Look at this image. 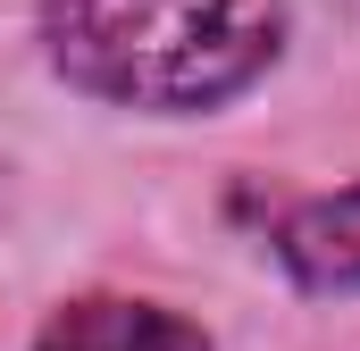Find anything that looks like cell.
<instances>
[{
    "instance_id": "obj_2",
    "label": "cell",
    "mask_w": 360,
    "mask_h": 351,
    "mask_svg": "<svg viewBox=\"0 0 360 351\" xmlns=\"http://www.w3.org/2000/svg\"><path fill=\"white\" fill-rule=\"evenodd\" d=\"M276 251L293 267V284H310V293H360V184L293 209Z\"/></svg>"
},
{
    "instance_id": "obj_1",
    "label": "cell",
    "mask_w": 360,
    "mask_h": 351,
    "mask_svg": "<svg viewBox=\"0 0 360 351\" xmlns=\"http://www.w3.org/2000/svg\"><path fill=\"white\" fill-rule=\"evenodd\" d=\"M51 59L101 100L210 109L276 59V0H51Z\"/></svg>"
},
{
    "instance_id": "obj_3",
    "label": "cell",
    "mask_w": 360,
    "mask_h": 351,
    "mask_svg": "<svg viewBox=\"0 0 360 351\" xmlns=\"http://www.w3.org/2000/svg\"><path fill=\"white\" fill-rule=\"evenodd\" d=\"M34 351H210L176 310H151V301H76L42 326Z\"/></svg>"
}]
</instances>
